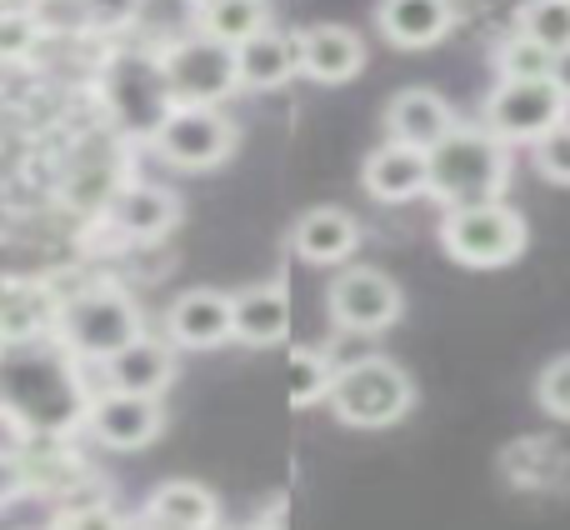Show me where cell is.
Masks as SVG:
<instances>
[{
    "instance_id": "obj_1",
    "label": "cell",
    "mask_w": 570,
    "mask_h": 530,
    "mask_svg": "<svg viewBox=\"0 0 570 530\" xmlns=\"http://www.w3.org/2000/svg\"><path fill=\"white\" fill-rule=\"evenodd\" d=\"M86 365L66 351L56 331L30 341H0V415L16 421L20 435H66L86 425Z\"/></svg>"
},
{
    "instance_id": "obj_2",
    "label": "cell",
    "mask_w": 570,
    "mask_h": 530,
    "mask_svg": "<svg viewBox=\"0 0 570 530\" xmlns=\"http://www.w3.org/2000/svg\"><path fill=\"white\" fill-rule=\"evenodd\" d=\"M425 160H431L425 196H435L445 210L491 206L511 186V146L495 140L485 126H455L441 146L425 150Z\"/></svg>"
},
{
    "instance_id": "obj_3",
    "label": "cell",
    "mask_w": 570,
    "mask_h": 530,
    "mask_svg": "<svg viewBox=\"0 0 570 530\" xmlns=\"http://www.w3.org/2000/svg\"><path fill=\"white\" fill-rule=\"evenodd\" d=\"M56 335L80 365H100L116 351H126L136 335H146L140 305L120 285H86V291L66 295L56 315Z\"/></svg>"
},
{
    "instance_id": "obj_4",
    "label": "cell",
    "mask_w": 570,
    "mask_h": 530,
    "mask_svg": "<svg viewBox=\"0 0 570 530\" xmlns=\"http://www.w3.org/2000/svg\"><path fill=\"white\" fill-rule=\"evenodd\" d=\"M325 401L355 431H381V425L405 421V411L415 405V381L391 355H361L351 365H335V381Z\"/></svg>"
},
{
    "instance_id": "obj_5",
    "label": "cell",
    "mask_w": 570,
    "mask_h": 530,
    "mask_svg": "<svg viewBox=\"0 0 570 530\" xmlns=\"http://www.w3.org/2000/svg\"><path fill=\"white\" fill-rule=\"evenodd\" d=\"M531 230L525 216L505 200L491 206H465V210H445L441 220V246L451 261L471 265V271H491V265H511L525 251Z\"/></svg>"
},
{
    "instance_id": "obj_6",
    "label": "cell",
    "mask_w": 570,
    "mask_h": 530,
    "mask_svg": "<svg viewBox=\"0 0 570 530\" xmlns=\"http://www.w3.org/2000/svg\"><path fill=\"white\" fill-rule=\"evenodd\" d=\"M156 66H160V80H166L170 106H220L230 90H240L236 50L200 36V30L186 40H170Z\"/></svg>"
},
{
    "instance_id": "obj_7",
    "label": "cell",
    "mask_w": 570,
    "mask_h": 530,
    "mask_svg": "<svg viewBox=\"0 0 570 530\" xmlns=\"http://www.w3.org/2000/svg\"><path fill=\"white\" fill-rule=\"evenodd\" d=\"M570 116V100L556 90V80H495V90L485 96L481 126L505 146H535L551 126H561Z\"/></svg>"
},
{
    "instance_id": "obj_8",
    "label": "cell",
    "mask_w": 570,
    "mask_h": 530,
    "mask_svg": "<svg viewBox=\"0 0 570 530\" xmlns=\"http://www.w3.org/2000/svg\"><path fill=\"white\" fill-rule=\"evenodd\" d=\"M150 146L176 170H210L236 150V120L220 106H170Z\"/></svg>"
},
{
    "instance_id": "obj_9",
    "label": "cell",
    "mask_w": 570,
    "mask_h": 530,
    "mask_svg": "<svg viewBox=\"0 0 570 530\" xmlns=\"http://www.w3.org/2000/svg\"><path fill=\"white\" fill-rule=\"evenodd\" d=\"M325 311H331V321L341 325V331L375 335L401 321L405 295H401V285L385 271H375V265H345V271H335L331 291H325Z\"/></svg>"
},
{
    "instance_id": "obj_10",
    "label": "cell",
    "mask_w": 570,
    "mask_h": 530,
    "mask_svg": "<svg viewBox=\"0 0 570 530\" xmlns=\"http://www.w3.org/2000/svg\"><path fill=\"white\" fill-rule=\"evenodd\" d=\"M86 431L106 451H140V445H150L166 431V405H160V395H130L100 385V391H90Z\"/></svg>"
},
{
    "instance_id": "obj_11",
    "label": "cell",
    "mask_w": 570,
    "mask_h": 530,
    "mask_svg": "<svg viewBox=\"0 0 570 530\" xmlns=\"http://www.w3.org/2000/svg\"><path fill=\"white\" fill-rule=\"evenodd\" d=\"M176 220H180L176 190L156 186V180H130L106 206V226H116L120 241H156V236H166Z\"/></svg>"
},
{
    "instance_id": "obj_12",
    "label": "cell",
    "mask_w": 570,
    "mask_h": 530,
    "mask_svg": "<svg viewBox=\"0 0 570 530\" xmlns=\"http://www.w3.org/2000/svg\"><path fill=\"white\" fill-rule=\"evenodd\" d=\"M96 371H100V385H110V391L166 395V385L176 381V345L156 341V335H136L126 351L100 361Z\"/></svg>"
},
{
    "instance_id": "obj_13",
    "label": "cell",
    "mask_w": 570,
    "mask_h": 530,
    "mask_svg": "<svg viewBox=\"0 0 570 530\" xmlns=\"http://www.w3.org/2000/svg\"><path fill=\"white\" fill-rule=\"evenodd\" d=\"M166 341L176 351H210V345L230 341V295L196 285V291L176 295L166 311Z\"/></svg>"
},
{
    "instance_id": "obj_14",
    "label": "cell",
    "mask_w": 570,
    "mask_h": 530,
    "mask_svg": "<svg viewBox=\"0 0 570 530\" xmlns=\"http://www.w3.org/2000/svg\"><path fill=\"white\" fill-rule=\"evenodd\" d=\"M431 186V160L425 150L401 146V140H385L365 156V190H371L381 206H405V200L425 196Z\"/></svg>"
},
{
    "instance_id": "obj_15",
    "label": "cell",
    "mask_w": 570,
    "mask_h": 530,
    "mask_svg": "<svg viewBox=\"0 0 570 530\" xmlns=\"http://www.w3.org/2000/svg\"><path fill=\"white\" fill-rule=\"evenodd\" d=\"M291 335V291L276 281L246 285L230 295V341L240 345H281Z\"/></svg>"
},
{
    "instance_id": "obj_16",
    "label": "cell",
    "mask_w": 570,
    "mask_h": 530,
    "mask_svg": "<svg viewBox=\"0 0 570 530\" xmlns=\"http://www.w3.org/2000/svg\"><path fill=\"white\" fill-rule=\"evenodd\" d=\"M236 76L246 90H276L291 76H301V36L281 26H266L236 46Z\"/></svg>"
},
{
    "instance_id": "obj_17",
    "label": "cell",
    "mask_w": 570,
    "mask_h": 530,
    "mask_svg": "<svg viewBox=\"0 0 570 530\" xmlns=\"http://www.w3.org/2000/svg\"><path fill=\"white\" fill-rule=\"evenodd\" d=\"M385 130H391V140H401V146L431 150L455 130V110L445 106V96H435V90L411 86L385 106Z\"/></svg>"
},
{
    "instance_id": "obj_18",
    "label": "cell",
    "mask_w": 570,
    "mask_h": 530,
    "mask_svg": "<svg viewBox=\"0 0 570 530\" xmlns=\"http://www.w3.org/2000/svg\"><path fill=\"white\" fill-rule=\"evenodd\" d=\"M291 246L311 265H341L361 246V220L341 206H315L291 226Z\"/></svg>"
},
{
    "instance_id": "obj_19",
    "label": "cell",
    "mask_w": 570,
    "mask_h": 530,
    "mask_svg": "<svg viewBox=\"0 0 570 530\" xmlns=\"http://www.w3.org/2000/svg\"><path fill=\"white\" fill-rule=\"evenodd\" d=\"M365 66V40L351 26H311L301 30V76L321 86H345Z\"/></svg>"
},
{
    "instance_id": "obj_20",
    "label": "cell",
    "mask_w": 570,
    "mask_h": 530,
    "mask_svg": "<svg viewBox=\"0 0 570 530\" xmlns=\"http://www.w3.org/2000/svg\"><path fill=\"white\" fill-rule=\"evenodd\" d=\"M375 26H381V36L391 46L425 50L435 40H445V30L455 26V0H381Z\"/></svg>"
},
{
    "instance_id": "obj_21",
    "label": "cell",
    "mask_w": 570,
    "mask_h": 530,
    "mask_svg": "<svg viewBox=\"0 0 570 530\" xmlns=\"http://www.w3.org/2000/svg\"><path fill=\"white\" fill-rule=\"evenodd\" d=\"M140 516L160 530H216L220 501H216V491H206L200 481H166L150 491Z\"/></svg>"
},
{
    "instance_id": "obj_22",
    "label": "cell",
    "mask_w": 570,
    "mask_h": 530,
    "mask_svg": "<svg viewBox=\"0 0 570 530\" xmlns=\"http://www.w3.org/2000/svg\"><path fill=\"white\" fill-rule=\"evenodd\" d=\"M60 301L36 281H10L6 301H0V341H30V335L56 331Z\"/></svg>"
},
{
    "instance_id": "obj_23",
    "label": "cell",
    "mask_w": 570,
    "mask_h": 530,
    "mask_svg": "<svg viewBox=\"0 0 570 530\" xmlns=\"http://www.w3.org/2000/svg\"><path fill=\"white\" fill-rule=\"evenodd\" d=\"M196 26H200V36L236 50L256 30H266L271 16H266V0H196Z\"/></svg>"
},
{
    "instance_id": "obj_24",
    "label": "cell",
    "mask_w": 570,
    "mask_h": 530,
    "mask_svg": "<svg viewBox=\"0 0 570 530\" xmlns=\"http://www.w3.org/2000/svg\"><path fill=\"white\" fill-rule=\"evenodd\" d=\"M331 381H335V361L331 351L321 345H295L291 351V365H285V395H291L295 411H311L331 395Z\"/></svg>"
},
{
    "instance_id": "obj_25",
    "label": "cell",
    "mask_w": 570,
    "mask_h": 530,
    "mask_svg": "<svg viewBox=\"0 0 570 530\" xmlns=\"http://www.w3.org/2000/svg\"><path fill=\"white\" fill-rule=\"evenodd\" d=\"M556 56L546 46H535L525 30H511V36L495 46V70L501 80H551Z\"/></svg>"
},
{
    "instance_id": "obj_26",
    "label": "cell",
    "mask_w": 570,
    "mask_h": 530,
    "mask_svg": "<svg viewBox=\"0 0 570 530\" xmlns=\"http://www.w3.org/2000/svg\"><path fill=\"white\" fill-rule=\"evenodd\" d=\"M515 30H525L535 46L561 56V50H570V0H525Z\"/></svg>"
},
{
    "instance_id": "obj_27",
    "label": "cell",
    "mask_w": 570,
    "mask_h": 530,
    "mask_svg": "<svg viewBox=\"0 0 570 530\" xmlns=\"http://www.w3.org/2000/svg\"><path fill=\"white\" fill-rule=\"evenodd\" d=\"M40 46V20L26 6H0V66L26 60Z\"/></svg>"
},
{
    "instance_id": "obj_28",
    "label": "cell",
    "mask_w": 570,
    "mask_h": 530,
    "mask_svg": "<svg viewBox=\"0 0 570 530\" xmlns=\"http://www.w3.org/2000/svg\"><path fill=\"white\" fill-rule=\"evenodd\" d=\"M535 156V170H541L546 180H556V186H570V116L561 126H551L541 140L531 146Z\"/></svg>"
},
{
    "instance_id": "obj_29",
    "label": "cell",
    "mask_w": 570,
    "mask_h": 530,
    "mask_svg": "<svg viewBox=\"0 0 570 530\" xmlns=\"http://www.w3.org/2000/svg\"><path fill=\"white\" fill-rule=\"evenodd\" d=\"M535 395H541V405L556 421H570V355H556V361L546 365L541 381H535Z\"/></svg>"
},
{
    "instance_id": "obj_30",
    "label": "cell",
    "mask_w": 570,
    "mask_h": 530,
    "mask_svg": "<svg viewBox=\"0 0 570 530\" xmlns=\"http://www.w3.org/2000/svg\"><path fill=\"white\" fill-rule=\"evenodd\" d=\"M130 521H120V511L110 501L96 506H70V511H56L50 530H126Z\"/></svg>"
},
{
    "instance_id": "obj_31",
    "label": "cell",
    "mask_w": 570,
    "mask_h": 530,
    "mask_svg": "<svg viewBox=\"0 0 570 530\" xmlns=\"http://www.w3.org/2000/svg\"><path fill=\"white\" fill-rule=\"evenodd\" d=\"M146 0H86V26L90 30H116V26H130L140 16Z\"/></svg>"
},
{
    "instance_id": "obj_32",
    "label": "cell",
    "mask_w": 570,
    "mask_h": 530,
    "mask_svg": "<svg viewBox=\"0 0 570 530\" xmlns=\"http://www.w3.org/2000/svg\"><path fill=\"white\" fill-rule=\"evenodd\" d=\"M30 485H26V465H20V451H0V511L10 501H20Z\"/></svg>"
},
{
    "instance_id": "obj_33",
    "label": "cell",
    "mask_w": 570,
    "mask_h": 530,
    "mask_svg": "<svg viewBox=\"0 0 570 530\" xmlns=\"http://www.w3.org/2000/svg\"><path fill=\"white\" fill-rule=\"evenodd\" d=\"M551 80H556V90H561V96L570 100V50H561V56H556V66H551Z\"/></svg>"
},
{
    "instance_id": "obj_34",
    "label": "cell",
    "mask_w": 570,
    "mask_h": 530,
    "mask_svg": "<svg viewBox=\"0 0 570 530\" xmlns=\"http://www.w3.org/2000/svg\"><path fill=\"white\" fill-rule=\"evenodd\" d=\"M6 291H10V281H6V275H0V301H6Z\"/></svg>"
},
{
    "instance_id": "obj_35",
    "label": "cell",
    "mask_w": 570,
    "mask_h": 530,
    "mask_svg": "<svg viewBox=\"0 0 570 530\" xmlns=\"http://www.w3.org/2000/svg\"><path fill=\"white\" fill-rule=\"evenodd\" d=\"M220 530V526H216ZM226 530H256V526H226Z\"/></svg>"
}]
</instances>
